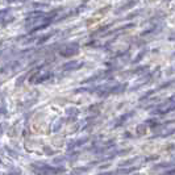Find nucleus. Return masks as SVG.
<instances>
[]
</instances>
